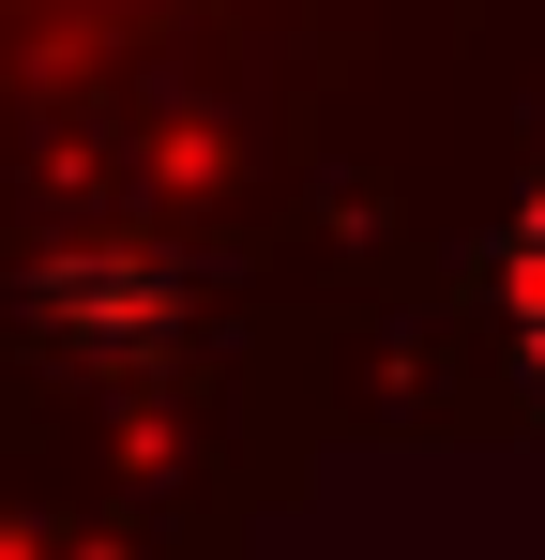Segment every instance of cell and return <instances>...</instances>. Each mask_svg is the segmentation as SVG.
Segmentation results:
<instances>
[{"mask_svg": "<svg viewBox=\"0 0 545 560\" xmlns=\"http://www.w3.org/2000/svg\"><path fill=\"white\" fill-rule=\"evenodd\" d=\"M500 318H515V364L545 378V183L515 197V228H500Z\"/></svg>", "mask_w": 545, "mask_h": 560, "instance_id": "1", "label": "cell"}]
</instances>
